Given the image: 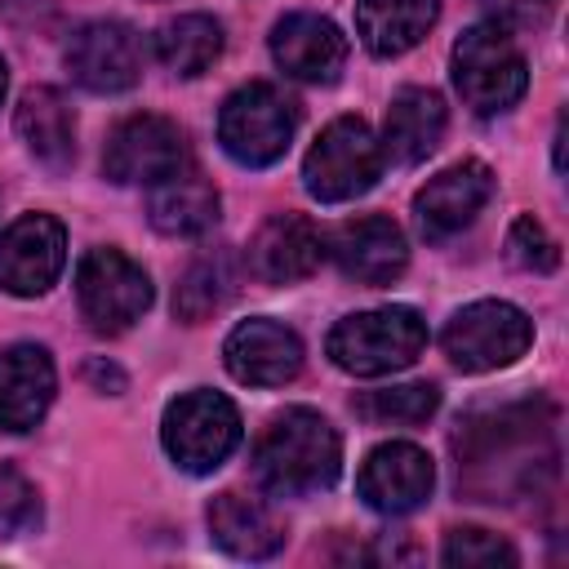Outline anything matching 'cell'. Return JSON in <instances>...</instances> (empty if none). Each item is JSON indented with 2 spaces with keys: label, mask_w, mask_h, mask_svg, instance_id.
I'll list each match as a JSON object with an SVG mask.
<instances>
[{
  "label": "cell",
  "mask_w": 569,
  "mask_h": 569,
  "mask_svg": "<svg viewBox=\"0 0 569 569\" xmlns=\"http://www.w3.org/2000/svg\"><path fill=\"white\" fill-rule=\"evenodd\" d=\"M258 485L276 498H307L338 480L342 471V440L333 422L316 409H284L271 418L253 449Z\"/></svg>",
  "instance_id": "1"
},
{
  "label": "cell",
  "mask_w": 569,
  "mask_h": 569,
  "mask_svg": "<svg viewBox=\"0 0 569 569\" xmlns=\"http://www.w3.org/2000/svg\"><path fill=\"white\" fill-rule=\"evenodd\" d=\"M489 196H493L489 164H480V160L449 164L413 196V222L427 240H449L476 222V213L489 204Z\"/></svg>",
  "instance_id": "13"
},
{
  "label": "cell",
  "mask_w": 569,
  "mask_h": 569,
  "mask_svg": "<svg viewBox=\"0 0 569 569\" xmlns=\"http://www.w3.org/2000/svg\"><path fill=\"white\" fill-rule=\"evenodd\" d=\"M76 302L93 333H124L151 307V280L129 253L89 249L76 267Z\"/></svg>",
  "instance_id": "8"
},
{
  "label": "cell",
  "mask_w": 569,
  "mask_h": 569,
  "mask_svg": "<svg viewBox=\"0 0 569 569\" xmlns=\"http://www.w3.org/2000/svg\"><path fill=\"white\" fill-rule=\"evenodd\" d=\"M222 360H227L231 378L244 387H284L302 369V342L289 325L253 316L227 333Z\"/></svg>",
  "instance_id": "14"
},
{
  "label": "cell",
  "mask_w": 569,
  "mask_h": 569,
  "mask_svg": "<svg viewBox=\"0 0 569 569\" xmlns=\"http://www.w3.org/2000/svg\"><path fill=\"white\" fill-rule=\"evenodd\" d=\"M236 289V267L227 253H204L200 262L187 267V276L178 280L173 289V311L187 320V325H200L209 320Z\"/></svg>",
  "instance_id": "25"
},
{
  "label": "cell",
  "mask_w": 569,
  "mask_h": 569,
  "mask_svg": "<svg viewBox=\"0 0 569 569\" xmlns=\"http://www.w3.org/2000/svg\"><path fill=\"white\" fill-rule=\"evenodd\" d=\"M40 525V493L18 467H0V533L22 538Z\"/></svg>",
  "instance_id": "28"
},
{
  "label": "cell",
  "mask_w": 569,
  "mask_h": 569,
  "mask_svg": "<svg viewBox=\"0 0 569 569\" xmlns=\"http://www.w3.org/2000/svg\"><path fill=\"white\" fill-rule=\"evenodd\" d=\"M160 440H164V453L182 471L204 476V471H218L231 458V449L240 445V413L227 396L200 387V391L169 400Z\"/></svg>",
  "instance_id": "6"
},
{
  "label": "cell",
  "mask_w": 569,
  "mask_h": 569,
  "mask_svg": "<svg viewBox=\"0 0 569 569\" xmlns=\"http://www.w3.org/2000/svg\"><path fill=\"white\" fill-rule=\"evenodd\" d=\"M440 342H445V356L462 373H489V369L516 365L529 351L533 320L516 302L485 298V302H471V307L453 311Z\"/></svg>",
  "instance_id": "7"
},
{
  "label": "cell",
  "mask_w": 569,
  "mask_h": 569,
  "mask_svg": "<svg viewBox=\"0 0 569 569\" xmlns=\"http://www.w3.org/2000/svg\"><path fill=\"white\" fill-rule=\"evenodd\" d=\"M67 267V231L49 213H22L0 236V289L13 298H40Z\"/></svg>",
  "instance_id": "11"
},
{
  "label": "cell",
  "mask_w": 569,
  "mask_h": 569,
  "mask_svg": "<svg viewBox=\"0 0 569 569\" xmlns=\"http://www.w3.org/2000/svg\"><path fill=\"white\" fill-rule=\"evenodd\" d=\"M67 71L89 93H124L142 76V40L116 18L84 22L67 40Z\"/></svg>",
  "instance_id": "10"
},
{
  "label": "cell",
  "mask_w": 569,
  "mask_h": 569,
  "mask_svg": "<svg viewBox=\"0 0 569 569\" xmlns=\"http://www.w3.org/2000/svg\"><path fill=\"white\" fill-rule=\"evenodd\" d=\"M445 138V102L436 89H400L382 120V160L418 164Z\"/></svg>",
  "instance_id": "20"
},
{
  "label": "cell",
  "mask_w": 569,
  "mask_h": 569,
  "mask_svg": "<svg viewBox=\"0 0 569 569\" xmlns=\"http://www.w3.org/2000/svg\"><path fill=\"white\" fill-rule=\"evenodd\" d=\"M147 218L160 236H200L218 222V187L196 164H182L151 182Z\"/></svg>",
  "instance_id": "19"
},
{
  "label": "cell",
  "mask_w": 569,
  "mask_h": 569,
  "mask_svg": "<svg viewBox=\"0 0 569 569\" xmlns=\"http://www.w3.org/2000/svg\"><path fill=\"white\" fill-rule=\"evenodd\" d=\"M53 360L36 342L0 351V431H31L53 400Z\"/></svg>",
  "instance_id": "18"
},
{
  "label": "cell",
  "mask_w": 569,
  "mask_h": 569,
  "mask_svg": "<svg viewBox=\"0 0 569 569\" xmlns=\"http://www.w3.org/2000/svg\"><path fill=\"white\" fill-rule=\"evenodd\" d=\"M507 253H511V262H516V267L538 271V276L556 271V262H560L556 240H551V236H547V227H542L538 218H529V213H520V218L511 222V231H507Z\"/></svg>",
  "instance_id": "29"
},
{
  "label": "cell",
  "mask_w": 569,
  "mask_h": 569,
  "mask_svg": "<svg viewBox=\"0 0 569 569\" xmlns=\"http://www.w3.org/2000/svg\"><path fill=\"white\" fill-rule=\"evenodd\" d=\"M271 58L293 80L329 84L347 62V36L320 13H289L271 27Z\"/></svg>",
  "instance_id": "15"
},
{
  "label": "cell",
  "mask_w": 569,
  "mask_h": 569,
  "mask_svg": "<svg viewBox=\"0 0 569 569\" xmlns=\"http://www.w3.org/2000/svg\"><path fill=\"white\" fill-rule=\"evenodd\" d=\"M13 124H18V138L27 142V151L44 164V169H67L71 156H76V116L67 107V98L53 89V84H36L18 98V111H13Z\"/></svg>",
  "instance_id": "22"
},
{
  "label": "cell",
  "mask_w": 569,
  "mask_h": 569,
  "mask_svg": "<svg viewBox=\"0 0 569 569\" xmlns=\"http://www.w3.org/2000/svg\"><path fill=\"white\" fill-rule=\"evenodd\" d=\"M187 164V138L164 116H129L102 147V169L120 187H151Z\"/></svg>",
  "instance_id": "9"
},
{
  "label": "cell",
  "mask_w": 569,
  "mask_h": 569,
  "mask_svg": "<svg viewBox=\"0 0 569 569\" xmlns=\"http://www.w3.org/2000/svg\"><path fill=\"white\" fill-rule=\"evenodd\" d=\"M529 62L502 18L476 22L453 44V89L476 116H498L525 98Z\"/></svg>",
  "instance_id": "2"
},
{
  "label": "cell",
  "mask_w": 569,
  "mask_h": 569,
  "mask_svg": "<svg viewBox=\"0 0 569 569\" xmlns=\"http://www.w3.org/2000/svg\"><path fill=\"white\" fill-rule=\"evenodd\" d=\"M209 533L236 560H271L284 547V529L271 516V507L231 489L209 502Z\"/></svg>",
  "instance_id": "21"
},
{
  "label": "cell",
  "mask_w": 569,
  "mask_h": 569,
  "mask_svg": "<svg viewBox=\"0 0 569 569\" xmlns=\"http://www.w3.org/2000/svg\"><path fill=\"white\" fill-rule=\"evenodd\" d=\"M329 360L356 378H382L409 369L427 347V320L413 307H373L329 329Z\"/></svg>",
  "instance_id": "3"
},
{
  "label": "cell",
  "mask_w": 569,
  "mask_h": 569,
  "mask_svg": "<svg viewBox=\"0 0 569 569\" xmlns=\"http://www.w3.org/2000/svg\"><path fill=\"white\" fill-rule=\"evenodd\" d=\"M356 413L373 427H413V422H427L436 409H440V387L436 382H400V387H373V391H360L356 400Z\"/></svg>",
  "instance_id": "26"
},
{
  "label": "cell",
  "mask_w": 569,
  "mask_h": 569,
  "mask_svg": "<svg viewBox=\"0 0 569 569\" xmlns=\"http://www.w3.org/2000/svg\"><path fill=\"white\" fill-rule=\"evenodd\" d=\"M440 560L449 569H511L516 551H511L507 538H498L489 529H476V525H462V529H449Z\"/></svg>",
  "instance_id": "27"
},
{
  "label": "cell",
  "mask_w": 569,
  "mask_h": 569,
  "mask_svg": "<svg viewBox=\"0 0 569 569\" xmlns=\"http://www.w3.org/2000/svg\"><path fill=\"white\" fill-rule=\"evenodd\" d=\"M293 129H298V111L293 102L276 89V84H240L222 111H218V142L222 151L244 164V169H267L276 164L289 142H293Z\"/></svg>",
  "instance_id": "5"
},
{
  "label": "cell",
  "mask_w": 569,
  "mask_h": 569,
  "mask_svg": "<svg viewBox=\"0 0 569 569\" xmlns=\"http://www.w3.org/2000/svg\"><path fill=\"white\" fill-rule=\"evenodd\" d=\"M378 173H382V147L373 129L360 116H338L311 142L302 164V187L320 204H342L365 196L378 182Z\"/></svg>",
  "instance_id": "4"
},
{
  "label": "cell",
  "mask_w": 569,
  "mask_h": 569,
  "mask_svg": "<svg viewBox=\"0 0 569 569\" xmlns=\"http://www.w3.org/2000/svg\"><path fill=\"white\" fill-rule=\"evenodd\" d=\"M222 53V27L209 13H178L156 31V58L173 76H200Z\"/></svg>",
  "instance_id": "24"
},
{
  "label": "cell",
  "mask_w": 569,
  "mask_h": 569,
  "mask_svg": "<svg viewBox=\"0 0 569 569\" xmlns=\"http://www.w3.org/2000/svg\"><path fill=\"white\" fill-rule=\"evenodd\" d=\"M4 89H9V71H4V58H0V102H4Z\"/></svg>",
  "instance_id": "30"
},
{
  "label": "cell",
  "mask_w": 569,
  "mask_h": 569,
  "mask_svg": "<svg viewBox=\"0 0 569 569\" xmlns=\"http://www.w3.org/2000/svg\"><path fill=\"white\" fill-rule=\"evenodd\" d=\"M325 240L302 213H271L249 240V271L262 284H293L320 267Z\"/></svg>",
  "instance_id": "17"
},
{
  "label": "cell",
  "mask_w": 569,
  "mask_h": 569,
  "mask_svg": "<svg viewBox=\"0 0 569 569\" xmlns=\"http://www.w3.org/2000/svg\"><path fill=\"white\" fill-rule=\"evenodd\" d=\"M440 18V0H356V36L373 58L409 53Z\"/></svg>",
  "instance_id": "23"
},
{
  "label": "cell",
  "mask_w": 569,
  "mask_h": 569,
  "mask_svg": "<svg viewBox=\"0 0 569 569\" xmlns=\"http://www.w3.org/2000/svg\"><path fill=\"white\" fill-rule=\"evenodd\" d=\"M431 485H436V462L427 449H418L409 440L378 445L365 458L360 480H356L365 507H373L382 516H405V511L422 507L431 498Z\"/></svg>",
  "instance_id": "12"
},
{
  "label": "cell",
  "mask_w": 569,
  "mask_h": 569,
  "mask_svg": "<svg viewBox=\"0 0 569 569\" xmlns=\"http://www.w3.org/2000/svg\"><path fill=\"white\" fill-rule=\"evenodd\" d=\"M329 253H333L338 271L351 276L356 284H391L405 271V262H409L405 231L391 218H382V213L342 222L329 236Z\"/></svg>",
  "instance_id": "16"
}]
</instances>
